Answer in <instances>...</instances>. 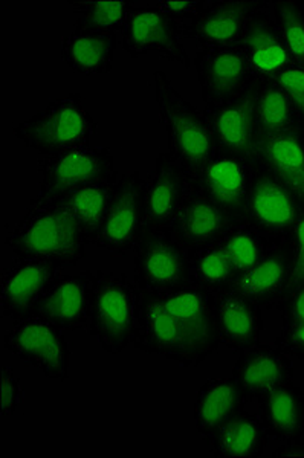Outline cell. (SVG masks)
<instances>
[{"label":"cell","mask_w":304,"mask_h":458,"mask_svg":"<svg viewBox=\"0 0 304 458\" xmlns=\"http://www.w3.org/2000/svg\"><path fill=\"white\" fill-rule=\"evenodd\" d=\"M131 345L182 367H198L221 345L215 293L194 283L139 291Z\"/></svg>","instance_id":"obj_1"},{"label":"cell","mask_w":304,"mask_h":458,"mask_svg":"<svg viewBox=\"0 0 304 458\" xmlns=\"http://www.w3.org/2000/svg\"><path fill=\"white\" fill-rule=\"evenodd\" d=\"M6 246L16 259L46 261L62 269L83 260L88 240L60 199L38 194L6 235Z\"/></svg>","instance_id":"obj_2"},{"label":"cell","mask_w":304,"mask_h":458,"mask_svg":"<svg viewBox=\"0 0 304 458\" xmlns=\"http://www.w3.org/2000/svg\"><path fill=\"white\" fill-rule=\"evenodd\" d=\"M153 83L161 123L167 131L168 155L194 179L215 155L210 123L204 110L179 94L167 73L155 71Z\"/></svg>","instance_id":"obj_3"},{"label":"cell","mask_w":304,"mask_h":458,"mask_svg":"<svg viewBox=\"0 0 304 458\" xmlns=\"http://www.w3.org/2000/svg\"><path fill=\"white\" fill-rule=\"evenodd\" d=\"M97 131L98 123L80 94L55 97L45 109L11 127V133L40 157L89 146Z\"/></svg>","instance_id":"obj_4"},{"label":"cell","mask_w":304,"mask_h":458,"mask_svg":"<svg viewBox=\"0 0 304 458\" xmlns=\"http://www.w3.org/2000/svg\"><path fill=\"white\" fill-rule=\"evenodd\" d=\"M139 289L126 274L97 272L88 332L101 349L118 354L133 343Z\"/></svg>","instance_id":"obj_5"},{"label":"cell","mask_w":304,"mask_h":458,"mask_svg":"<svg viewBox=\"0 0 304 458\" xmlns=\"http://www.w3.org/2000/svg\"><path fill=\"white\" fill-rule=\"evenodd\" d=\"M193 252L170 228H144L133 248V283L139 291H170L190 282Z\"/></svg>","instance_id":"obj_6"},{"label":"cell","mask_w":304,"mask_h":458,"mask_svg":"<svg viewBox=\"0 0 304 458\" xmlns=\"http://www.w3.org/2000/svg\"><path fill=\"white\" fill-rule=\"evenodd\" d=\"M4 347L40 371L47 379H69L71 345L63 330L42 317L13 321L4 336Z\"/></svg>","instance_id":"obj_7"},{"label":"cell","mask_w":304,"mask_h":458,"mask_svg":"<svg viewBox=\"0 0 304 458\" xmlns=\"http://www.w3.org/2000/svg\"><path fill=\"white\" fill-rule=\"evenodd\" d=\"M42 196L62 199L88 183L115 176V159L109 147H80L42 157L38 162Z\"/></svg>","instance_id":"obj_8"},{"label":"cell","mask_w":304,"mask_h":458,"mask_svg":"<svg viewBox=\"0 0 304 458\" xmlns=\"http://www.w3.org/2000/svg\"><path fill=\"white\" fill-rule=\"evenodd\" d=\"M303 211L299 199L275 176V173L256 161L247 220L269 242V245L288 240Z\"/></svg>","instance_id":"obj_9"},{"label":"cell","mask_w":304,"mask_h":458,"mask_svg":"<svg viewBox=\"0 0 304 458\" xmlns=\"http://www.w3.org/2000/svg\"><path fill=\"white\" fill-rule=\"evenodd\" d=\"M144 231V177L138 170L121 174L94 246L115 256L133 250Z\"/></svg>","instance_id":"obj_10"},{"label":"cell","mask_w":304,"mask_h":458,"mask_svg":"<svg viewBox=\"0 0 304 458\" xmlns=\"http://www.w3.org/2000/svg\"><path fill=\"white\" fill-rule=\"evenodd\" d=\"M256 176V159L215 151L194 177L200 191L236 219H247L248 200Z\"/></svg>","instance_id":"obj_11"},{"label":"cell","mask_w":304,"mask_h":458,"mask_svg":"<svg viewBox=\"0 0 304 458\" xmlns=\"http://www.w3.org/2000/svg\"><path fill=\"white\" fill-rule=\"evenodd\" d=\"M122 49L131 58L157 53L185 69L191 66L189 53L181 42V23L156 6H135L122 28Z\"/></svg>","instance_id":"obj_12"},{"label":"cell","mask_w":304,"mask_h":458,"mask_svg":"<svg viewBox=\"0 0 304 458\" xmlns=\"http://www.w3.org/2000/svg\"><path fill=\"white\" fill-rule=\"evenodd\" d=\"M269 4L262 0H207L199 16L181 23V37L198 43L200 49L237 47L248 19Z\"/></svg>","instance_id":"obj_13"},{"label":"cell","mask_w":304,"mask_h":458,"mask_svg":"<svg viewBox=\"0 0 304 458\" xmlns=\"http://www.w3.org/2000/svg\"><path fill=\"white\" fill-rule=\"evenodd\" d=\"M60 276V267L46 261L16 259L2 271L0 312L13 321L36 317L38 304Z\"/></svg>","instance_id":"obj_14"},{"label":"cell","mask_w":304,"mask_h":458,"mask_svg":"<svg viewBox=\"0 0 304 458\" xmlns=\"http://www.w3.org/2000/svg\"><path fill=\"white\" fill-rule=\"evenodd\" d=\"M194 68L205 107L236 98L256 81L247 58L237 47L199 49Z\"/></svg>","instance_id":"obj_15"},{"label":"cell","mask_w":304,"mask_h":458,"mask_svg":"<svg viewBox=\"0 0 304 458\" xmlns=\"http://www.w3.org/2000/svg\"><path fill=\"white\" fill-rule=\"evenodd\" d=\"M237 47L247 58L252 77L258 81L275 80L292 64V58L274 19L273 2L248 19Z\"/></svg>","instance_id":"obj_16"},{"label":"cell","mask_w":304,"mask_h":458,"mask_svg":"<svg viewBox=\"0 0 304 458\" xmlns=\"http://www.w3.org/2000/svg\"><path fill=\"white\" fill-rule=\"evenodd\" d=\"M258 83L260 81L256 80L243 94L226 103L205 107V116L215 136V151L254 157L252 147L256 140V97Z\"/></svg>","instance_id":"obj_17"},{"label":"cell","mask_w":304,"mask_h":458,"mask_svg":"<svg viewBox=\"0 0 304 458\" xmlns=\"http://www.w3.org/2000/svg\"><path fill=\"white\" fill-rule=\"evenodd\" d=\"M190 176L161 151L155 167L144 177V228H170L184 200Z\"/></svg>","instance_id":"obj_18"},{"label":"cell","mask_w":304,"mask_h":458,"mask_svg":"<svg viewBox=\"0 0 304 458\" xmlns=\"http://www.w3.org/2000/svg\"><path fill=\"white\" fill-rule=\"evenodd\" d=\"M236 217L226 213L211 199L207 198L199 187L190 179L182 205L170 226L173 234L191 252L204 246L217 243L234 224Z\"/></svg>","instance_id":"obj_19"},{"label":"cell","mask_w":304,"mask_h":458,"mask_svg":"<svg viewBox=\"0 0 304 458\" xmlns=\"http://www.w3.org/2000/svg\"><path fill=\"white\" fill-rule=\"evenodd\" d=\"M97 274H60L38 304L36 317H42L62 330H80L89 324Z\"/></svg>","instance_id":"obj_20"},{"label":"cell","mask_w":304,"mask_h":458,"mask_svg":"<svg viewBox=\"0 0 304 458\" xmlns=\"http://www.w3.org/2000/svg\"><path fill=\"white\" fill-rule=\"evenodd\" d=\"M292 274L289 239L269 245L262 259L231 283L239 292L262 309H277L288 292Z\"/></svg>","instance_id":"obj_21"},{"label":"cell","mask_w":304,"mask_h":458,"mask_svg":"<svg viewBox=\"0 0 304 458\" xmlns=\"http://www.w3.org/2000/svg\"><path fill=\"white\" fill-rule=\"evenodd\" d=\"M231 376L247 391L248 399L258 401L275 386L294 382V365L291 356L275 345L258 344L239 352Z\"/></svg>","instance_id":"obj_22"},{"label":"cell","mask_w":304,"mask_h":458,"mask_svg":"<svg viewBox=\"0 0 304 458\" xmlns=\"http://www.w3.org/2000/svg\"><path fill=\"white\" fill-rule=\"evenodd\" d=\"M252 157L275 173L304 209V129L256 135Z\"/></svg>","instance_id":"obj_23"},{"label":"cell","mask_w":304,"mask_h":458,"mask_svg":"<svg viewBox=\"0 0 304 458\" xmlns=\"http://www.w3.org/2000/svg\"><path fill=\"white\" fill-rule=\"evenodd\" d=\"M248 401L247 391L232 376L207 380L194 402L196 432L210 442L226 423L245 411Z\"/></svg>","instance_id":"obj_24"},{"label":"cell","mask_w":304,"mask_h":458,"mask_svg":"<svg viewBox=\"0 0 304 458\" xmlns=\"http://www.w3.org/2000/svg\"><path fill=\"white\" fill-rule=\"evenodd\" d=\"M215 310L221 345L243 352L260 344L263 332L262 308L239 292L215 293Z\"/></svg>","instance_id":"obj_25"},{"label":"cell","mask_w":304,"mask_h":458,"mask_svg":"<svg viewBox=\"0 0 304 458\" xmlns=\"http://www.w3.org/2000/svg\"><path fill=\"white\" fill-rule=\"evenodd\" d=\"M258 403V417L269 437L280 443L304 438V391L294 382L267 391Z\"/></svg>","instance_id":"obj_26"},{"label":"cell","mask_w":304,"mask_h":458,"mask_svg":"<svg viewBox=\"0 0 304 458\" xmlns=\"http://www.w3.org/2000/svg\"><path fill=\"white\" fill-rule=\"evenodd\" d=\"M118 36L116 32L75 28L62 38L60 55L74 72L106 75L112 71Z\"/></svg>","instance_id":"obj_27"},{"label":"cell","mask_w":304,"mask_h":458,"mask_svg":"<svg viewBox=\"0 0 304 458\" xmlns=\"http://www.w3.org/2000/svg\"><path fill=\"white\" fill-rule=\"evenodd\" d=\"M210 453L217 458L262 457L269 445V436L260 417L241 411L211 438Z\"/></svg>","instance_id":"obj_28"},{"label":"cell","mask_w":304,"mask_h":458,"mask_svg":"<svg viewBox=\"0 0 304 458\" xmlns=\"http://www.w3.org/2000/svg\"><path fill=\"white\" fill-rule=\"evenodd\" d=\"M118 179H120V173L103 181L77 188L72 193L60 199L69 213L72 214L74 219L79 222L80 228L88 240V245L95 243L106 213L109 209V203H111L114 188Z\"/></svg>","instance_id":"obj_29"},{"label":"cell","mask_w":304,"mask_h":458,"mask_svg":"<svg viewBox=\"0 0 304 458\" xmlns=\"http://www.w3.org/2000/svg\"><path fill=\"white\" fill-rule=\"evenodd\" d=\"M299 127V114L284 89L275 80L260 81L256 97V135L280 133Z\"/></svg>","instance_id":"obj_30"},{"label":"cell","mask_w":304,"mask_h":458,"mask_svg":"<svg viewBox=\"0 0 304 458\" xmlns=\"http://www.w3.org/2000/svg\"><path fill=\"white\" fill-rule=\"evenodd\" d=\"M217 243L237 276L256 265L269 248V242L247 219L236 220Z\"/></svg>","instance_id":"obj_31"},{"label":"cell","mask_w":304,"mask_h":458,"mask_svg":"<svg viewBox=\"0 0 304 458\" xmlns=\"http://www.w3.org/2000/svg\"><path fill=\"white\" fill-rule=\"evenodd\" d=\"M74 13L80 14L75 28L92 31H122L137 2L131 0H84L68 2Z\"/></svg>","instance_id":"obj_32"},{"label":"cell","mask_w":304,"mask_h":458,"mask_svg":"<svg viewBox=\"0 0 304 458\" xmlns=\"http://www.w3.org/2000/svg\"><path fill=\"white\" fill-rule=\"evenodd\" d=\"M236 276V272L219 243L193 250L190 282L213 293H219L230 289Z\"/></svg>","instance_id":"obj_33"},{"label":"cell","mask_w":304,"mask_h":458,"mask_svg":"<svg viewBox=\"0 0 304 458\" xmlns=\"http://www.w3.org/2000/svg\"><path fill=\"white\" fill-rule=\"evenodd\" d=\"M273 14L292 63L304 66L303 2H273Z\"/></svg>","instance_id":"obj_34"},{"label":"cell","mask_w":304,"mask_h":458,"mask_svg":"<svg viewBox=\"0 0 304 458\" xmlns=\"http://www.w3.org/2000/svg\"><path fill=\"white\" fill-rule=\"evenodd\" d=\"M284 92L292 99L297 114H299L300 124L304 129V66L303 64H295L284 69L283 72L275 79Z\"/></svg>","instance_id":"obj_35"},{"label":"cell","mask_w":304,"mask_h":458,"mask_svg":"<svg viewBox=\"0 0 304 458\" xmlns=\"http://www.w3.org/2000/svg\"><path fill=\"white\" fill-rule=\"evenodd\" d=\"M289 246H291V257H292V274H291L286 295L304 284V211L295 225L292 234L289 237Z\"/></svg>","instance_id":"obj_36"},{"label":"cell","mask_w":304,"mask_h":458,"mask_svg":"<svg viewBox=\"0 0 304 458\" xmlns=\"http://www.w3.org/2000/svg\"><path fill=\"white\" fill-rule=\"evenodd\" d=\"M152 5L179 23H185L199 16L207 5V0H156Z\"/></svg>","instance_id":"obj_37"},{"label":"cell","mask_w":304,"mask_h":458,"mask_svg":"<svg viewBox=\"0 0 304 458\" xmlns=\"http://www.w3.org/2000/svg\"><path fill=\"white\" fill-rule=\"evenodd\" d=\"M21 379L17 377L16 373L11 367L2 365V390H0L2 416H13L16 412L17 406L21 403Z\"/></svg>","instance_id":"obj_38"},{"label":"cell","mask_w":304,"mask_h":458,"mask_svg":"<svg viewBox=\"0 0 304 458\" xmlns=\"http://www.w3.org/2000/svg\"><path fill=\"white\" fill-rule=\"evenodd\" d=\"M274 345L291 358L304 362V323L283 326Z\"/></svg>","instance_id":"obj_39"},{"label":"cell","mask_w":304,"mask_h":458,"mask_svg":"<svg viewBox=\"0 0 304 458\" xmlns=\"http://www.w3.org/2000/svg\"><path fill=\"white\" fill-rule=\"evenodd\" d=\"M282 315V323H304V284L288 293L277 306Z\"/></svg>","instance_id":"obj_40"},{"label":"cell","mask_w":304,"mask_h":458,"mask_svg":"<svg viewBox=\"0 0 304 458\" xmlns=\"http://www.w3.org/2000/svg\"><path fill=\"white\" fill-rule=\"evenodd\" d=\"M273 457H304V438L280 443V446L274 451Z\"/></svg>","instance_id":"obj_41"},{"label":"cell","mask_w":304,"mask_h":458,"mask_svg":"<svg viewBox=\"0 0 304 458\" xmlns=\"http://www.w3.org/2000/svg\"><path fill=\"white\" fill-rule=\"evenodd\" d=\"M303 5H304V2H303Z\"/></svg>","instance_id":"obj_42"}]
</instances>
